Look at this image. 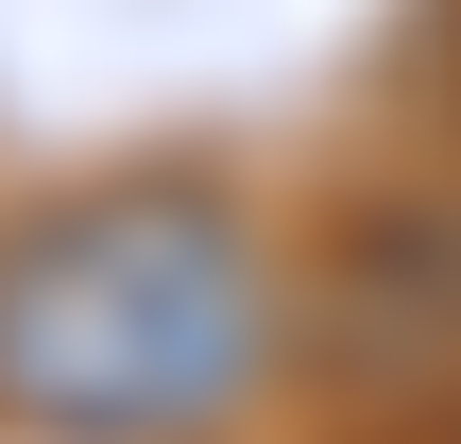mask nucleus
<instances>
[{
    "mask_svg": "<svg viewBox=\"0 0 461 444\" xmlns=\"http://www.w3.org/2000/svg\"><path fill=\"white\" fill-rule=\"evenodd\" d=\"M274 359V274L205 188H68L0 222V428L188 444Z\"/></svg>",
    "mask_w": 461,
    "mask_h": 444,
    "instance_id": "nucleus-1",
    "label": "nucleus"
}]
</instances>
